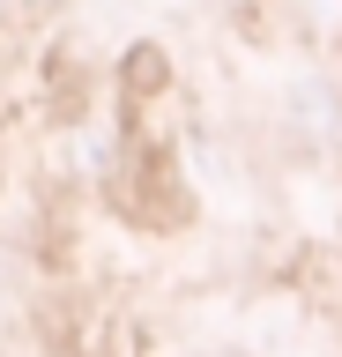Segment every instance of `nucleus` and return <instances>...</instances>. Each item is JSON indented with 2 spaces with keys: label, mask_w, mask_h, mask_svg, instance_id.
Segmentation results:
<instances>
[{
  "label": "nucleus",
  "mask_w": 342,
  "mask_h": 357,
  "mask_svg": "<svg viewBox=\"0 0 342 357\" xmlns=\"http://www.w3.org/2000/svg\"><path fill=\"white\" fill-rule=\"evenodd\" d=\"M164 75H171L164 67V45H127V60H119V89L127 97H157Z\"/></svg>",
  "instance_id": "nucleus-1"
}]
</instances>
